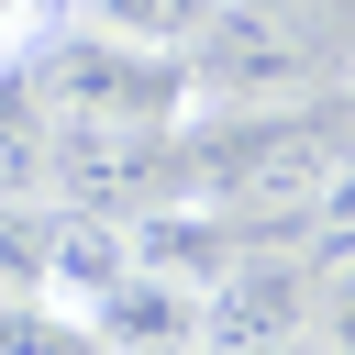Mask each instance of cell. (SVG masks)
Masks as SVG:
<instances>
[{
	"label": "cell",
	"instance_id": "obj_1",
	"mask_svg": "<svg viewBox=\"0 0 355 355\" xmlns=\"http://www.w3.org/2000/svg\"><path fill=\"white\" fill-rule=\"evenodd\" d=\"M44 133H178L189 122V55H155V44H111V33H67L33 55V89Z\"/></svg>",
	"mask_w": 355,
	"mask_h": 355
},
{
	"label": "cell",
	"instance_id": "obj_2",
	"mask_svg": "<svg viewBox=\"0 0 355 355\" xmlns=\"http://www.w3.org/2000/svg\"><path fill=\"white\" fill-rule=\"evenodd\" d=\"M300 89H322V55L266 0H222L189 44V111H300Z\"/></svg>",
	"mask_w": 355,
	"mask_h": 355
},
{
	"label": "cell",
	"instance_id": "obj_3",
	"mask_svg": "<svg viewBox=\"0 0 355 355\" xmlns=\"http://www.w3.org/2000/svg\"><path fill=\"white\" fill-rule=\"evenodd\" d=\"M78 344H89V355H189V344H200V288L155 277V266H122V277L78 311Z\"/></svg>",
	"mask_w": 355,
	"mask_h": 355
},
{
	"label": "cell",
	"instance_id": "obj_4",
	"mask_svg": "<svg viewBox=\"0 0 355 355\" xmlns=\"http://www.w3.org/2000/svg\"><path fill=\"white\" fill-rule=\"evenodd\" d=\"M122 266H133L122 211H44V266H33V300H44L55 322H78V311H89Z\"/></svg>",
	"mask_w": 355,
	"mask_h": 355
},
{
	"label": "cell",
	"instance_id": "obj_5",
	"mask_svg": "<svg viewBox=\"0 0 355 355\" xmlns=\"http://www.w3.org/2000/svg\"><path fill=\"white\" fill-rule=\"evenodd\" d=\"M78 33H111V44H155V55H189L211 33L222 0H55Z\"/></svg>",
	"mask_w": 355,
	"mask_h": 355
},
{
	"label": "cell",
	"instance_id": "obj_6",
	"mask_svg": "<svg viewBox=\"0 0 355 355\" xmlns=\"http://www.w3.org/2000/svg\"><path fill=\"white\" fill-rule=\"evenodd\" d=\"M311 333L333 355H355V255H322L311 266Z\"/></svg>",
	"mask_w": 355,
	"mask_h": 355
},
{
	"label": "cell",
	"instance_id": "obj_7",
	"mask_svg": "<svg viewBox=\"0 0 355 355\" xmlns=\"http://www.w3.org/2000/svg\"><path fill=\"white\" fill-rule=\"evenodd\" d=\"M44 11H55V0H0V67H11V55L44 33Z\"/></svg>",
	"mask_w": 355,
	"mask_h": 355
},
{
	"label": "cell",
	"instance_id": "obj_8",
	"mask_svg": "<svg viewBox=\"0 0 355 355\" xmlns=\"http://www.w3.org/2000/svg\"><path fill=\"white\" fill-rule=\"evenodd\" d=\"M266 355H333V344H322V333L300 322V333H288V344H266Z\"/></svg>",
	"mask_w": 355,
	"mask_h": 355
},
{
	"label": "cell",
	"instance_id": "obj_9",
	"mask_svg": "<svg viewBox=\"0 0 355 355\" xmlns=\"http://www.w3.org/2000/svg\"><path fill=\"white\" fill-rule=\"evenodd\" d=\"M344 144H355V111H344Z\"/></svg>",
	"mask_w": 355,
	"mask_h": 355
},
{
	"label": "cell",
	"instance_id": "obj_10",
	"mask_svg": "<svg viewBox=\"0 0 355 355\" xmlns=\"http://www.w3.org/2000/svg\"><path fill=\"white\" fill-rule=\"evenodd\" d=\"M189 355H211V344H189Z\"/></svg>",
	"mask_w": 355,
	"mask_h": 355
}]
</instances>
